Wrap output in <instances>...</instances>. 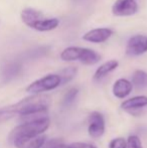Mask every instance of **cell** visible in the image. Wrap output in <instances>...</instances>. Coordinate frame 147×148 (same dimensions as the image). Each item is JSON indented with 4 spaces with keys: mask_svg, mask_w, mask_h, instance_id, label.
<instances>
[{
    "mask_svg": "<svg viewBox=\"0 0 147 148\" xmlns=\"http://www.w3.org/2000/svg\"><path fill=\"white\" fill-rule=\"evenodd\" d=\"M147 51V36L141 34L130 37L126 45V55L129 57H138Z\"/></svg>",
    "mask_w": 147,
    "mask_h": 148,
    "instance_id": "5b68a950",
    "label": "cell"
},
{
    "mask_svg": "<svg viewBox=\"0 0 147 148\" xmlns=\"http://www.w3.org/2000/svg\"><path fill=\"white\" fill-rule=\"evenodd\" d=\"M49 124H51V121L47 117L39 118L34 121H28V122H23L22 124L16 126L10 132L8 139L10 142H12L15 139L39 136L49 128Z\"/></svg>",
    "mask_w": 147,
    "mask_h": 148,
    "instance_id": "7a4b0ae2",
    "label": "cell"
},
{
    "mask_svg": "<svg viewBox=\"0 0 147 148\" xmlns=\"http://www.w3.org/2000/svg\"><path fill=\"white\" fill-rule=\"evenodd\" d=\"M22 71V66L18 62H10L3 66L1 72V78L3 82L7 83L14 80L16 77L19 76Z\"/></svg>",
    "mask_w": 147,
    "mask_h": 148,
    "instance_id": "30bf717a",
    "label": "cell"
},
{
    "mask_svg": "<svg viewBox=\"0 0 147 148\" xmlns=\"http://www.w3.org/2000/svg\"><path fill=\"white\" fill-rule=\"evenodd\" d=\"M61 59L66 62L79 60L85 64H95L101 60V56L97 51L90 49L70 47L62 51Z\"/></svg>",
    "mask_w": 147,
    "mask_h": 148,
    "instance_id": "3957f363",
    "label": "cell"
},
{
    "mask_svg": "<svg viewBox=\"0 0 147 148\" xmlns=\"http://www.w3.org/2000/svg\"><path fill=\"white\" fill-rule=\"evenodd\" d=\"M147 106V97L146 96H137L131 99H128L121 104V107L123 110L128 112L135 111V110L141 109Z\"/></svg>",
    "mask_w": 147,
    "mask_h": 148,
    "instance_id": "4fadbf2b",
    "label": "cell"
},
{
    "mask_svg": "<svg viewBox=\"0 0 147 148\" xmlns=\"http://www.w3.org/2000/svg\"><path fill=\"white\" fill-rule=\"evenodd\" d=\"M61 86V78L57 74H51L44 76L38 80L34 81L26 88V92L34 95L41 94L43 92L51 91V90Z\"/></svg>",
    "mask_w": 147,
    "mask_h": 148,
    "instance_id": "277c9868",
    "label": "cell"
},
{
    "mask_svg": "<svg viewBox=\"0 0 147 148\" xmlns=\"http://www.w3.org/2000/svg\"><path fill=\"white\" fill-rule=\"evenodd\" d=\"M46 137L39 135L30 138H20L12 141V144L16 148H42L45 143Z\"/></svg>",
    "mask_w": 147,
    "mask_h": 148,
    "instance_id": "9c48e42d",
    "label": "cell"
},
{
    "mask_svg": "<svg viewBox=\"0 0 147 148\" xmlns=\"http://www.w3.org/2000/svg\"><path fill=\"white\" fill-rule=\"evenodd\" d=\"M59 21L57 18H46L43 16L40 19L34 22L29 27L42 32V31H51L55 29V28H57L59 26Z\"/></svg>",
    "mask_w": 147,
    "mask_h": 148,
    "instance_id": "7c38bea8",
    "label": "cell"
},
{
    "mask_svg": "<svg viewBox=\"0 0 147 148\" xmlns=\"http://www.w3.org/2000/svg\"><path fill=\"white\" fill-rule=\"evenodd\" d=\"M133 86L131 82L126 79H119L113 85V94L119 99H124L132 92Z\"/></svg>",
    "mask_w": 147,
    "mask_h": 148,
    "instance_id": "8fae6325",
    "label": "cell"
},
{
    "mask_svg": "<svg viewBox=\"0 0 147 148\" xmlns=\"http://www.w3.org/2000/svg\"><path fill=\"white\" fill-rule=\"evenodd\" d=\"M138 11V4L135 0H116L112 12L116 16H130Z\"/></svg>",
    "mask_w": 147,
    "mask_h": 148,
    "instance_id": "52a82bcc",
    "label": "cell"
},
{
    "mask_svg": "<svg viewBox=\"0 0 147 148\" xmlns=\"http://www.w3.org/2000/svg\"><path fill=\"white\" fill-rule=\"evenodd\" d=\"M69 148H97L95 145L90 144V143H84V142H75L69 145Z\"/></svg>",
    "mask_w": 147,
    "mask_h": 148,
    "instance_id": "603a6c76",
    "label": "cell"
},
{
    "mask_svg": "<svg viewBox=\"0 0 147 148\" xmlns=\"http://www.w3.org/2000/svg\"><path fill=\"white\" fill-rule=\"evenodd\" d=\"M131 84L138 90L147 88V73L141 70L135 71L132 76Z\"/></svg>",
    "mask_w": 147,
    "mask_h": 148,
    "instance_id": "2e32d148",
    "label": "cell"
},
{
    "mask_svg": "<svg viewBox=\"0 0 147 148\" xmlns=\"http://www.w3.org/2000/svg\"><path fill=\"white\" fill-rule=\"evenodd\" d=\"M77 72H78V70L75 66H68V68L59 71V73L57 75L61 78V85H66L70 81L73 80L75 77H76Z\"/></svg>",
    "mask_w": 147,
    "mask_h": 148,
    "instance_id": "e0dca14e",
    "label": "cell"
},
{
    "mask_svg": "<svg viewBox=\"0 0 147 148\" xmlns=\"http://www.w3.org/2000/svg\"><path fill=\"white\" fill-rule=\"evenodd\" d=\"M119 66V62L116 60H108V62H104L103 64H101L97 71L94 74V80L95 81H101L105 78L106 76H108L110 73L113 72L114 70L118 68Z\"/></svg>",
    "mask_w": 147,
    "mask_h": 148,
    "instance_id": "5bb4252c",
    "label": "cell"
},
{
    "mask_svg": "<svg viewBox=\"0 0 147 148\" xmlns=\"http://www.w3.org/2000/svg\"><path fill=\"white\" fill-rule=\"evenodd\" d=\"M51 51V47H36V49H32L30 51H28L26 53L25 57L26 59H29V60H34V59H38V58L41 57H44L45 55L49 53V51Z\"/></svg>",
    "mask_w": 147,
    "mask_h": 148,
    "instance_id": "ac0fdd59",
    "label": "cell"
},
{
    "mask_svg": "<svg viewBox=\"0 0 147 148\" xmlns=\"http://www.w3.org/2000/svg\"><path fill=\"white\" fill-rule=\"evenodd\" d=\"M127 148H143L141 144V141L135 135L129 136L127 140Z\"/></svg>",
    "mask_w": 147,
    "mask_h": 148,
    "instance_id": "7402d4cb",
    "label": "cell"
},
{
    "mask_svg": "<svg viewBox=\"0 0 147 148\" xmlns=\"http://www.w3.org/2000/svg\"><path fill=\"white\" fill-rule=\"evenodd\" d=\"M49 103H51V99L49 96L37 94V95L24 98L12 106H8L7 109L12 117L15 114H19L22 117V116H28L32 114L46 113Z\"/></svg>",
    "mask_w": 147,
    "mask_h": 148,
    "instance_id": "6da1fadb",
    "label": "cell"
},
{
    "mask_svg": "<svg viewBox=\"0 0 147 148\" xmlns=\"http://www.w3.org/2000/svg\"><path fill=\"white\" fill-rule=\"evenodd\" d=\"M78 94H79V90L78 89H77V88H71L69 91L67 92V93L65 94V96H64L63 105L65 106V107H69V106H71L72 104L76 101Z\"/></svg>",
    "mask_w": 147,
    "mask_h": 148,
    "instance_id": "d6986e66",
    "label": "cell"
},
{
    "mask_svg": "<svg viewBox=\"0 0 147 148\" xmlns=\"http://www.w3.org/2000/svg\"><path fill=\"white\" fill-rule=\"evenodd\" d=\"M41 17H43V14L34 8H25L21 11V19L27 26H30Z\"/></svg>",
    "mask_w": 147,
    "mask_h": 148,
    "instance_id": "9a60e30c",
    "label": "cell"
},
{
    "mask_svg": "<svg viewBox=\"0 0 147 148\" xmlns=\"http://www.w3.org/2000/svg\"><path fill=\"white\" fill-rule=\"evenodd\" d=\"M89 135L93 138H99L105 132V120L100 112H92L89 116Z\"/></svg>",
    "mask_w": 147,
    "mask_h": 148,
    "instance_id": "8992f818",
    "label": "cell"
},
{
    "mask_svg": "<svg viewBox=\"0 0 147 148\" xmlns=\"http://www.w3.org/2000/svg\"><path fill=\"white\" fill-rule=\"evenodd\" d=\"M113 34V30L107 27H99L89 30L87 33L83 35V39L89 42L101 43L108 40Z\"/></svg>",
    "mask_w": 147,
    "mask_h": 148,
    "instance_id": "ba28073f",
    "label": "cell"
},
{
    "mask_svg": "<svg viewBox=\"0 0 147 148\" xmlns=\"http://www.w3.org/2000/svg\"><path fill=\"white\" fill-rule=\"evenodd\" d=\"M109 148H127V141L122 137L114 138L109 143Z\"/></svg>",
    "mask_w": 147,
    "mask_h": 148,
    "instance_id": "44dd1931",
    "label": "cell"
},
{
    "mask_svg": "<svg viewBox=\"0 0 147 148\" xmlns=\"http://www.w3.org/2000/svg\"><path fill=\"white\" fill-rule=\"evenodd\" d=\"M42 148H69V146L66 145L63 140L55 138L46 141L44 143V145L42 146Z\"/></svg>",
    "mask_w": 147,
    "mask_h": 148,
    "instance_id": "ffe728a7",
    "label": "cell"
}]
</instances>
